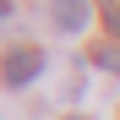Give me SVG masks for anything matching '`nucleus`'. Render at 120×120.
Wrapping results in <instances>:
<instances>
[{
    "label": "nucleus",
    "instance_id": "nucleus-4",
    "mask_svg": "<svg viewBox=\"0 0 120 120\" xmlns=\"http://www.w3.org/2000/svg\"><path fill=\"white\" fill-rule=\"evenodd\" d=\"M98 16H104V33L120 38V0H98Z\"/></svg>",
    "mask_w": 120,
    "mask_h": 120
},
{
    "label": "nucleus",
    "instance_id": "nucleus-1",
    "mask_svg": "<svg viewBox=\"0 0 120 120\" xmlns=\"http://www.w3.org/2000/svg\"><path fill=\"white\" fill-rule=\"evenodd\" d=\"M44 66H49V55H44V44H16L6 49V60H0V82H6L11 93H22V87H33L38 76H44Z\"/></svg>",
    "mask_w": 120,
    "mask_h": 120
},
{
    "label": "nucleus",
    "instance_id": "nucleus-3",
    "mask_svg": "<svg viewBox=\"0 0 120 120\" xmlns=\"http://www.w3.org/2000/svg\"><path fill=\"white\" fill-rule=\"evenodd\" d=\"M87 60H93L98 71H115V76H120V38H104V44H93V55H87Z\"/></svg>",
    "mask_w": 120,
    "mask_h": 120
},
{
    "label": "nucleus",
    "instance_id": "nucleus-2",
    "mask_svg": "<svg viewBox=\"0 0 120 120\" xmlns=\"http://www.w3.org/2000/svg\"><path fill=\"white\" fill-rule=\"evenodd\" d=\"M44 11H49V27H55V33L76 38V33H87L93 11H98V0H49Z\"/></svg>",
    "mask_w": 120,
    "mask_h": 120
},
{
    "label": "nucleus",
    "instance_id": "nucleus-5",
    "mask_svg": "<svg viewBox=\"0 0 120 120\" xmlns=\"http://www.w3.org/2000/svg\"><path fill=\"white\" fill-rule=\"evenodd\" d=\"M66 120H93V115H66Z\"/></svg>",
    "mask_w": 120,
    "mask_h": 120
}]
</instances>
